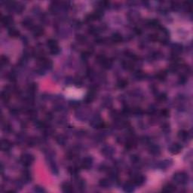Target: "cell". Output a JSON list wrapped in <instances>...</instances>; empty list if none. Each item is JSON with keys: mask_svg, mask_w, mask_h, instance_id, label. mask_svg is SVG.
I'll return each mask as SVG.
<instances>
[{"mask_svg": "<svg viewBox=\"0 0 193 193\" xmlns=\"http://www.w3.org/2000/svg\"><path fill=\"white\" fill-rule=\"evenodd\" d=\"M149 152L152 155H159L160 153V149L158 146L156 145H152L150 146L149 147Z\"/></svg>", "mask_w": 193, "mask_h": 193, "instance_id": "13", "label": "cell"}, {"mask_svg": "<svg viewBox=\"0 0 193 193\" xmlns=\"http://www.w3.org/2000/svg\"><path fill=\"white\" fill-rule=\"evenodd\" d=\"M176 190V187L174 185L171 183H167L162 188V191L164 192H173Z\"/></svg>", "mask_w": 193, "mask_h": 193, "instance_id": "9", "label": "cell"}, {"mask_svg": "<svg viewBox=\"0 0 193 193\" xmlns=\"http://www.w3.org/2000/svg\"><path fill=\"white\" fill-rule=\"evenodd\" d=\"M181 51H182V46H180L179 45H174L173 47L172 48V51H173V55H177Z\"/></svg>", "mask_w": 193, "mask_h": 193, "instance_id": "18", "label": "cell"}, {"mask_svg": "<svg viewBox=\"0 0 193 193\" xmlns=\"http://www.w3.org/2000/svg\"><path fill=\"white\" fill-rule=\"evenodd\" d=\"M131 161H133V162H137L139 161V158L137 156H131Z\"/></svg>", "mask_w": 193, "mask_h": 193, "instance_id": "33", "label": "cell"}, {"mask_svg": "<svg viewBox=\"0 0 193 193\" xmlns=\"http://www.w3.org/2000/svg\"><path fill=\"white\" fill-rule=\"evenodd\" d=\"M56 140H57V142L59 144L64 145L65 143H66V137H65L64 135H59V136L57 137Z\"/></svg>", "mask_w": 193, "mask_h": 193, "instance_id": "25", "label": "cell"}, {"mask_svg": "<svg viewBox=\"0 0 193 193\" xmlns=\"http://www.w3.org/2000/svg\"><path fill=\"white\" fill-rule=\"evenodd\" d=\"M100 186L103 188H108L110 186V182L108 179H103L100 181Z\"/></svg>", "mask_w": 193, "mask_h": 193, "instance_id": "17", "label": "cell"}, {"mask_svg": "<svg viewBox=\"0 0 193 193\" xmlns=\"http://www.w3.org/2000/svg\"><path fill=\"white\" fill-rule=\"evenodd\" d=\"M118 87L120 88H124L128 85V81L125 79H121L118 82Z\"/></svg>", "mask_w": 193, "mask_h": 193, "instance_id": "24", "label": "cell"}, {"mask_svg": "<svg viewBox=\"0 0 193 193\" xmlns=\"http://www.w3.org/2000/svg\"><path fill=\"white\" fill-rule=\"evenodd\" d=\"M178 137H179L180 139H182L183 140H186L187 139V137H188V133H187V131H186V130H181V131L179 132Z\"/></svg>", "mask_w": 193, "mask_h": 193, "instance_id": "22", "label": "cell"}, {"mask_svg": "<svg viewBox=\"0 0 193 193\" xmlns=\"http://www.w3.org/2000/svg\"><path fill=\"white\" fill-rule=\"evenodd\" d=\"M101 64H102V66H103L105 69H109V68H110V67L112 66V61H111L110 60L105 59V60L101 63Z\"/></svg>", "mask_w": 193, "mask_h": 193, "instance_id": "21", "label": "cell"}, {"mask_svg": "<svg viewBox=\"0 0 193 193\" xmlns=\"http://www.w3.org/2000/svg\"><path fill=\"white\" fill-rule=\"evenodd\" d=\"M36 88H37V87H36V85L33 83V84H31V85L29 86V89H28V90H29V91H30V94H31V93L35 92V91L36 90Z\"/></svg>", "mask_w": 193, "mask_h": 193, "instance_id": "28", "label": "cell"}, {"mask_svg": "<svg viewBox=\"0 0 193 193\" xmlns=\"http://www.w3.org/2000/svg\"><path fill=\"white\" fill-rule=\"evenodd\" d=\"M146 180V178L143 175H137L133 177V183L136 186H141L144 183Z\"/></svg>", "mask_w": 193, "mask_h": 193, "instance_id": "5", "label": "cell"}, {"mask_svg": "<svg viewBox=\"0 0 193 193\" xmlns=\"http://www.w3.org/2000/svg\"><path fill=\"white\" fill-rule=\"evenodd\" d=\"M47 45L48 47L51 49V48H56V47H58V45H57V42L56 40L54 39H49L48 40L47 42Z\"/></svg>", "mask_w": 193, "mask_h": 193, "instance_id": "15", "label": "cell"}, {"mask_svg": "<svg viewBox=\"0 0 193 193\" xmlns=\"http://www.w3.org/2000/svg\"><path fill=\"white\" fill-rule=\"evenodd\" d=\"M161 115H163V116H167L168 115H169V112L167 110V109H164V110H162L161 111Z\"/></svg>", "mask_w": 193, "mask_h": 193, "instance_id": "32", "label": "cell"}, {"mask_svg": "<svg viewBox=\"0 0 193 193\" xmlns=\"http://www.w3.org/2000/svg\"><path fill=\"white\" fill-rule=\"evenodd\" d=\"M166 76H167V72H159L157 75H156V78L159 79V80H160V81H163V80H164L165 79V78H166Z\"/></svg>", "mask_w": 193, "mask_h": 193, "instance_id": "26", "label": "cell"}, {"mask_svg": "<svg viewBox=\"0 0 193 193\" xmlns=\"http://www.w3.org/2000/svg\"><path fill=\"white\" fill-rule=\"evenodd\" d=\"M134 184L133 183H130V182H128V183H126L124 186H123V189L125 192H132L134 191Z\"/></svg>", "mask_w": 193, "mask_h": 193, "instance_id": "10", "label": "cell"}, {"mask_svg": "<svg viewBox=\"0 0 193 193\" xmlns=\"http://www.w3.org/2000/svg\"><path fill=\"white\" fill-rule=\"evenodd\" d=\"M173 180L179 184H183V183H186L187 182L188 176L185 173L179 172V173H177L173 175Z\"/></svg>", "mask_w": 193, "mask_h": 193, "instance_id": "1", "label": "cell"}, {"mask_svg": "<svg viewBox=\"0 0 193 193\" xmlns=\"http://www.w3.org/2000/svg\"><path fill=\"white\" fill-rule=\"evenodd\" d=\"M9 63V59L8 57L5 56V55H2L1 58H0V64L2 66H5Z\"/></svg>", "mask_w": 193, "mask_h": 193, "instance_id": "19", "label": "cell"}, {"mask_svg": "<svg viewBox=\"0 0 193 193\" xmlns=\"http://www.w3.org/2000/svg\"><path fill=\"white\" fill-rule=\"evenodd\" d=\"M32 33H33V35L35 36L38 37V36L42 35V33H43V28L41 27H35L32 30Z\"/></svg>", "mask_w": 193, "mask_h": 193, "instance_id": "14", "label": "cell"}, {"mask_svg": "<svg viewBox=\"0 0 193 193\" xmlns=\"http://www.w3.org/2000/svg\"><path fill=\"white\" fill-rule=\"evenodd\" d=\"M8 35H9L11 37L16 38V37H17V36L20 35V32H19L17 29L11 28V29L8 30Z\"/></svg>", "mask_w": 193, "mask_h": 193, "instance_id": "16", "label": "cell"}, {"mask_svg": "<svg viewBox=\"0 0 193 193\" xmlns=\"http://www.w3.org/2000/svg\"><path fill=\"white\" fill-rule=\"evenodd\" d=\"M76 38H77V40H78L79 42H83L85 41V38L83 35H78Z\"/></svg>", "mask_w": 193, "mask_h": 193, "instance_id": "31", "label": "cell"}, {"mask_svg": "<svg viewBox=\"0 0 193 193\" xmlns=\"http://www.w3.org/2000/svg\"><path fill=\"white\" fill-rule=\"evenodd\" d=\"M113 149L112 147L110 146H106L102 149V153L105 156H112L113 155Z\"/></svg>", "mask_w": 193, "mask_h": 193, "instance_id": "11", "label": "cell"}, {"mask_svg": "<svg viewBox=\"0 0 193 193\" xmlns=\"http://www.w3.org/2000/svg\"><path fill=\"white\" fill-rule=\"evenodd\" d=\"M182 149V147L180 144H177V143H174L173 144L170 148H169V151L170 153L172 154H177L179 153Z\"/></svg>", "mask_w": 193, "mask_h": 193, "instance_id": "7", "label": "cell"}, {"mask_svg": "<svg viewBox=\"0 0 193 193\" xmlns=\"http://www.w3.org/2000/svg\"><path fill=\"white\" fill-rule=\"evenodd\" d=\"M61 50H60V48L59 47H56V48H51L50 49V53L53 55H56V54H58L60 53Z\"/></svg>", "mask_w": 193, "mask_h": 193, "instance_id": "27", "label": "cell"}, {"mask_svg": "<svg viewBox=\"0 0 193 193\" xmlns=\"http://www.w3.org/2000/svg\"><path fill=\"white\" fill-rule=\"evenodd\" d=\"M167 99V95L165 94H161L158 96V100L159 101H164Z\"/></svg>", "mask_w": 193, "mask_h": 193, "instance_id": "29", "label": "cell"}, {"mask_svg": "<svg viewBox=\"0 0 193 193\" xmlns=\"http://www.w3.org/2000/svg\"><path fill=\"white\" fill-rule=\"evenodd\" d=\"M1 22H2V24L3 25V27H8L11 26V24L14 22V20H13L12 17H11V16H4L2 17Z\"/></svg>", "mask_w": 193, "mask_h": 193, "instance_id": "4", "label": "cell"}, {"mask_svg": "<svg viewBox=\"0 0 193 193\" xmlns=\"http://www.w3.org/2000/svg\"><path fill=\"white\" fill-rule=\"evenodd\" d=\"M62 190L65 193H70L73 192V187L69 183H64L62 184Z\"/></svg>", "mask_w": 193, "mask_h": 193, "instance_id": "8", "label": "cell"}, {"mask_svg": "<svg viewBox=\"0 0 193 193\" xmlns=\"http://www.w3.org/2000/svg\"><path fill=\"white\" fill-rule=\"evenodd\" d=\"M22 180L23 182H29L30 180V174L28 171H24L22 175Z\"/></svg>", "mask_w": 193, "mask_h": 193, "instance_id": "23", "label": "cell"}, {"mask_svg": "<svg viewBox=\"0 0 193 193\" xmlns=\"http://www.w3.org/2000/svg\"><path fill=\"white\" fill-rule=\"evenodd\" d=\"M12 146V144L8 140H1V143H0V147H1V149L3 151V152H8L11 149Z\"/></svg>", "mask_w": 193, "mask_h": 193, "instance_id": "3", "label": "cell"}, {"mask_svg": "<svg viewBox=\"0 0 193 193\" xmlns=\"http://www.w3.org/2000/svg\"><path fill=\"white\" fill-rule=\"evenodd\" d=\"M23 26L25 27H30L32 24V21L30 18H25L23 21H22Z\"/></svg>", "mask_w": 193, "mask_h": 193, "instance_id": "20", "label": "cell"}, {"mask_svg": "<svg viewBox=\"0 0 193 193\" xmlns=\"http://www.w3.org/2000/svg\"><path fill=\"white\" fill-rule=\"evenodd\" d=\"M34 161V157L30 154H24L21 156V162L24 165V166H30L32 164V163Z\"/></svg>", "mask_w": 193, "mask_h": 193, "instance_id": "2", "label": "cell"}, {"mask_svg": "<svg viewBox=\"0 0 193 193\" xmlns=\"http://www.w3.org/2000/svg\"><path fill=\"white\" fill-rule=\"evenodd\" d=\"M34 190H35V192H45V189H44L42 187H40V186H35Z\"/></svg>", "mask_w": 193, "mask_h": 193, "instance_id": "30", "label": "cell"}, {"mask_svg": "<svg viewBox=\"0 0 193 193\" xmlns=\"http://www.w3.org/2000/svg\"><path fill=\"white\" fill-rule=\"evenodd\" d=\"M92 163H93V160L90 157H87L85 159H83V161L82 162V167L84 169H89L91 166H92Z\"/></svg>", "mask_w": 193, "mask_h": 193, "instance_id": "6", "label": "cell"}, {"mask_svg": "<svg viewBox=\"0 0 193 193\" xmlns=\"http://www.w3.org/2000/svg\"><path fill=\"white\" fill-rule=\"evenodd\" d=\"M112 41L113 42H115V43H119L122 41V36L121 34L118 33V32H115L114 34H112Z\"/></svg>", "mask_w": 193, "mask_h": 193, "instance_id": "12", "label": "cell"}]
</instances>
